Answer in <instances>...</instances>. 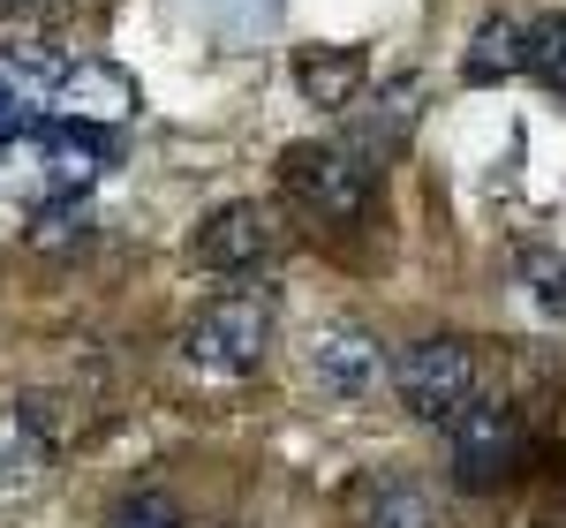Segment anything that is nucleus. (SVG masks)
Returning a JSON list of instances; mask_svg holds the SVG:
<instances>
[{
  "label": "nucleus",
  "instance_id": "f8f14e48",
  "mask_svg": "<svg viewBox=\"0 0 566 528\" xmlns=\"http://www.w3.org/2000/svg\"><path fill=\"white\" fill-rule=\"evenodd\" d=\"M522 68H536L544 84H559V76H566V8H552L536 31H522Z\"/></svg>",
  "mask_w": 566,
  "mask_h": 528
},
{
  "label": "nucleus",
  "instance_id": "1a4fd4ad",
  "mask_svg": "<svg viewBox=\"0 0 566 528\" xmlns=\"http://www.w3.org/2000/svg\"><path fill=\"white\" fill-rule=\"evenodd\" d=\"M45 453H53V439H45V408L39 400H15V408L0 415V490H23L45 468Z\"/></svg>",
  "mask_w": 566,
  "mask_h": 528
},
{
  "label": "nucleus",
  "instance_id": "39448f33",
  "mask_svg": "<svg viewBox=\"0 0 566 528\" xmlns=\"http://www.w3.org/2000/svg\"><path fill=\"white\" fill-rule=\"evenodd\" d=\"M303 362L333 400H370L378 386H386V348H378V332H363V325L317 332V340L303 348Z\"/></svg>",
  "mask_w": 566,
  "mask_h": 528
},
{
  "label": "nucleus",
  "instance_id": "4468645a",
  "mask_svg": "<svg viewBox=\"0 0 566 528\" xmlns=\"http://www.w3.org/2000/svg\"><path fill=\"white\" fill-rule=\"evenodd\" d=\"M84 234H91L84 197H45V212L31 220V242H84Z\"/></svg>",
  "mask_w": 566,
  "mask_h": 528
},
{
  "label": "nucleus",
  "instance_id": "dca6fc26",
  "mask_svg": "<svg viewBox=\"0 0 566 528\" xmlns=\"http://www.w3.org/2000/svg\"><path fill=\"white\" fill-rule=\"evenodd\" d=\"M39 129H45V114H31V106H23L15 91L0 84V151H15V144H31Z\"/></svg>",
  "mask_w": 566,
  "mask_h": 528
},
{
  "label": "nucleus",
  "instance_id": "0eeeda50",
  "mask_svg": "<svg viewBox=\"0 0 566 528\" xmlns=\"http://www.w3.org/2000/svg\"><path fill=\"white\" fill-rule=\"evenodd\" d=\"M363 76H370V53L363 45H303L295 53V84L325 114H348L355 98H363Z\"/></svg>",
  "mask_w": 566,
  "mask_h": 528
},
{
  "label": "nucleus",
  "instance_id": "9b49d317",
  "mask_svg": "<svg viewBox=\"0 0 566 528\" xmlns=\"http://www.w3.org/2000/svg\"><path fill=\"white\" fill-rule=\"evenodd\" d=\"M363 528H431V490L408 476H386L363 506Z\"/></svg>",
  "mask_w": 566,
  "mask_h": 528
},
{
  "label": "nucleus",
  "instance_id": "ddd939ff",
  "mask_svg": "<svg viewBox=\"0 0 566 528\" xmlns=\"http://www.w3.org/2000/svg\"><path fill=\"white\" fill-rule=\"evenodd\" d=\"M522 279H528V295L544 303V317H566V257H552V250H522Z\"/></svg>",
  "mask_w": 566,
  "mask_h": 528
},
{
  "label": "nucleus",
  "instance_id": "423d86ee",
  "mask_svg": "<svg viewBox=\"0 0 566 528\" xmlns=\"http://www.w3.org/2000/svg\"><path fill=\"white\" fill-rule=\"evenodd\" d=\"M197 264L205 272H258L272 257V212L264 204H219L212 220L197 226Z\"/></svg>",
  "mask_w": 566,
  "mask_h": 528
},
{
  "label": "nucleus",
  "instance_id": "f257e3e1",
  "mask_svg": "<svg viewBox=\"0 0 566 528\" xmlns=\"http://www.w3.org/2000/svg\"><path fill=\"white\" fill-rule=\"evenodd\" d=\"M386 386L416 423H453L476 400V355H469V340H453V332H423V340H408L386 362Z\"/></svg>",
  "mask_w": 566,
  "mask_h": 528
},
{
  "label": "nucleus",
  "instance_id": "7ed1b4c3",
  "mask_svg": "<svg viewBox=\"0 0 566 528\" xmlns=\"http://www.w3.org/2000/svg\"><path fill=\"white\" fill-rule=\"evenodd\" d=\"M272 348V309L258 295H219L181 325V355L205 370V378H250Z\"/></svg>",
  "mask_w": 566,
  "mask_h": 528
},
{
  "label": "nucleus",
  "instance_id": "f03ea898",
  "mask_svg": "<svg viewBox=\"0 0 566 528\" xmlns=\"http://www.w3.org/2000/svg\"><path fill=\"white\" fill-rule=\"evenodd\" d=\"M280 181H287V197L317 212L325 226H363L370 212V197H378V175L340 151V144H287V159H280Z\"/></svg>",
  "mask_w": 566,
  "mask_h": 528
},
{
  "label": "nucleus",
  "instance_id": "20e7f679",
  "mask_svg": "<svg viewBox=\"0 0 566 528\" xmlns=\"http://www.w3.org/2000/svg\"><path fill=\"white\" fill-rule=\"evenodd\" d=\"M453 484L461 490H499L514 484V468H522V415H514V400L499 393H476L453 423Z\"/></svg>",
  "mask_w": 566,
  "mask_h": 528
},
{
  "label": "nucleus",
  "instance_id": "f3484780",
  "mask_svg": "<svg viewBox=\"0 0 566 528\" xmlns=\"http://www.w3.org/2000/svg\"><path fill=\"white\" fill-rule=\"evenodd\" d=\"M45 8H53V0H0V23H31Z\"/></svg>",
  "mask_w": 566,
  "mask_h": 528
},
{
  "label": "nucleus",
  "instance_id": "2eb2a0df",
  "mask_svg": "<svg viewBox=\"0 0 566 528\" xmlns=\"http://www.w3.org/2000/svg\"><path fill=\"white\" fill-rule=\"evenodd\" d=\"M106 528H181V514L159 498V490H129L122 506H114V521Z\"/></svg>",
  "mask_w": 566,
  "mask_h": 528
},
{
  "label": "nucleus",
  "instance_id": "9d476101",
  "mask_svg": "<svg viewBox=\"0 0 566 528\" xmlns=\"http://www.w3.org/2000/svg\"><path fill=\"white\" fill-rule=\"evenodd\" d=\"M522 68V23L514 15H491L476 39H469V53H461V76L469 84H499V76H514Z\"/></svg>",
  "mask_w": 566,
  "mask_h": 528
},
{
  "label": "nucleus",
  "instance_id": "6e6552de",
  "mask_svg": "<svg viewBox=\"0 0 566 528\" xmlns=\"http://www.w3.org/2000/svg\"><path fill=\"white\" fill-rule=\"evenodd\" d=\"M416 114H423V98H416V84H392V91H378V106L363 114V122H348V136H340V151H355L370 175L386 167L392 151L408 144V129H416Z\"/></svg>",
  "mask_w": 566,
  "mask_h": 528
}]
</instances>
